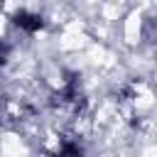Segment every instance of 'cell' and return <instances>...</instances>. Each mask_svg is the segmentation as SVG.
Segmentation results:
<instances>
[{
    "label": "cell",
    "mask_w": 157,
    "mask_h": 157,
    "mask_svg": "<svg viewBox=\"0 0 157 157\" xmlns=\"http://www.w3.org/2000/svg\"><path fill=\"white\" fill-rule=\"evenodd\" d=\"M15 22H17L20 27L29 29V32H34V29L42 27V20H39L37 15H27V12H17V15H15Z\"/></svg>",
    "instance_id": "1"
}]
</instances>
